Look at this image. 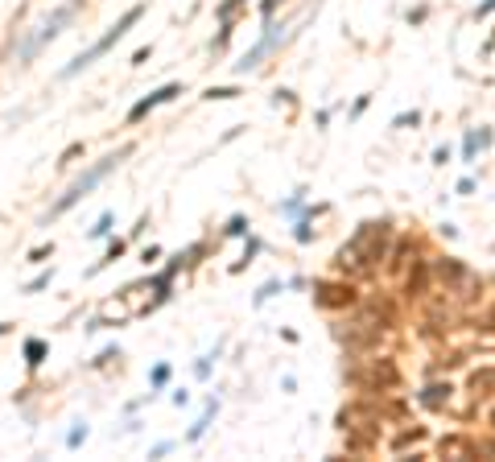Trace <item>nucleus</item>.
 <instances>
[{"instance_id":"nucleus-10","label":"nucleus","mask_w":495,"mask_h":462,"mask_svg":"<svg viewBox=\"0 0 495 462\" xmlns=\"http://www.w3.org/2000/svg\"><path fill=\"white\" fill-rule=\"evenodd\" d=\"M83 442H87V425H75V430L66 433V446H70V450H79Z\"/></svg>"},{"instance_id":"nucleus-20","label":"nucleus","mask_w":495,"mask_h":462,"mask_svg":"<svg viewBox=\"0 0 495 462\" xmlns=\"http://www.w3.org/2000/svg\"><path fill=\"white\" fill-rule=\"evenodd\" d=\"M256 252H260V240H248V248H244V260H252Z\"/></svg>"},{"instance_id":"nucleus-23","label":"nucleus","mask_w":495,"mask_h":462,"mask_svg":"<svg viewBox=\"0 0 495 462\" xmlns=\"http://www.w3.org/2000/svg\"><path fill=\"white\" fill-rule=\"evenodd\" d=\"M4 331H8V322H0V335H4Z\"/></svg>"},{"instance_id":"nucleus-1","label":"nucleus","mask_w":495,"mask_h":462,"mask_svg":"<svg viewBox=\"0 0 495 462\" xmlns=\"http://www.w3.org/2000/svg\"><path fill=\"white\" fill-rule=\"evenodd\" d=\"M124 157H132V145H120V149H116V153H108V157H103V161H95L91 169H87V174H83V178H79V182L70 186V190H66V194H62L58 203H54V207H50V219L66 215V211H70V207H75V203H83V198H87V194H91L95 186L103 182V178H108V174H112V169H116V165H120Z\"/></svg>"},{"instance_id":"nucleus-13","label":"nucleus","mask_w":495,"mask_h":462,"mask_svg":"<svg viewBox=\"0 0 495 462\" xmlns=\"http://www.w3.org/2000/svg\"><path fill=\"white\" fill-rule=\"evenodd\" d=\"M149 384H153V388H165V384H169V368H165V364H157L153 376H149Z\"/></svg>"},{"instance_id":"nucleus-17","label":"nucleus","mask_w":495,"mask_h":462,"mask_svg":"<svg viewBox=\"0 0 495 462\" xmlns=\"http://www.w3.org/2000/svg\"><path fill=\"white\" fill-rule=\"evenodd\" d=\"M277 289H281V281H269V285H260V293H256V306H260V302H269Z\"/></svg>"},{"instance_id":"nucleus-2","label":"nucleus","mask_w":495,"mask_h":462,"mask_svg":"<svg viewBox=\"0 0 495 462\" xmlns=\"http://www.w3.org/2000/svg\"><path fill=\"white\" fill-rule=\"evenodd\" d=\"M141 13H145V4H132V8H124V17H120V21H116V25H112L108 33H103L99 41H91V46H87L83 54H75V58L62 66V79H75V75H79V70H87L95 58H103V54H108V50L116 46V41H120L124 33H128L132 25H136V21H141Z\"/></svg>"},{"instance_id":"nucleus-15","label":"nucleus","mask_w":495,"mask_h":462,"mask_svg":"<svg viewBox=\"0 0 495 462\" xmlns=\"http://www.w3.org/2000/svg\"><path fill=\"white\" fill-rule=\"evenodd\" d=\"M215 355H219V351H215ZM215 355H202V359L194 364V376H198V380H207V376H211V359H215Z\"/></svg>"},{"instance_id":"nucleus-4","label":"nucleus","mask_w":495,"mask_h":462,"mask_svg":"<svg viewBox=\"0 0 495 462\" xmlns=\"http://www.w3.org/2000/svg\"><path fill=\"white\" fill-rule=\"evenodd\" d=\"M174 95H182V87H178V83H165V87L149 91L145 99H141V103H136V108H132V112H128V124H141V120H145V116H149V112L157 108V103H169Z\"/></svg>"},{"instance_id":"nucleus-9","label":"nucleus","mask_w":495,"mask_h":462,"mask_svg":"<svg viewBox=\"0 0 495 462\" xmlns=\"http://www.w3.org/2000/svg\"><path fill=\"white\" fill-rule=\"evenodd\" d=\"M446 397H450V388H442V384H433V388H425V397H421V401H425V404H442V401H446Z\"/></svg>"},{"instance_id":"nucleus-18","label":"nucleus","mask_w":495,"mask_h":462,"mask_svg":"<svg viewBox=\"0 0 495 462\" xmlns=\"http://www.w3.org/2000/svg\"><path fill=\"white\" fill-rule=\"evenodd\" d=\"M236 87H211V91H207V99H236Z\"/></svg>"},{"instance_id":"nucleus-6","label":"nucleus","mask_w":495,"mask_h":462,"mask_svg":"<svg viewBox=\"0 0 495 462\" xmlns=\"http://www.w3.org/2000/svg\"><path fill=\"white\" fill-rule=\"evenodd\" d=\"M215 409H219L215 401L207 404V413H202V417H198V421L190 425V433H186V442H202V433H207V425H211V417H215Z\"/></svg>"},{"instance_id":"nucleus-12","label":"nucleus","mask_w":495,"mask_h":462,"mask_svg":"<svg viewBox=\"0 0 495 462\" xmlns=\"http://www.w3.org/2000/svg\"><path fill=\"white\" fill-rule=\"evenodd\" d=\"M120 256H124V244H120V240H116V244L108 248V256H103V260H99V264H95L91 273H99V269H103V264H112V260H120Z\"/></svg>"},{"instance_id":"nucleus-5","label":"nucleus","mask_w":495,"mask_h":462,"mask_svg":"<svg viewBox=\"0 0 495 462\" xmlns=\"http://www.w3.org/2000/svg\"><path fill=\"white\" fill-rule=\"evenodd\" d=\"M264 37H260V41H256V46H252V50H248L244 58L236 62V70H252V66H256V62L264 58V54H269V50H277V41H281V25H273V21H269V25H264Z\"/></svg>"},{"instance_id":"nucleus-8","label":"nucleus","mask_w":495,"mask_h":462,"mask_svg":"<svg viewBox=\"0 0 495 462\" xmlns=\"http://www.w3.org/2000/svg\"><path fill=\"white\" fill-rule=\"evenodd\" d=\"M108 231H112V215H108V211H103V215L95 219V227H91V240H103V236H108Z\"/></svg>"},{"instance_id":"nucleus-16","label":"nucleus","mask_w":495,"mask_h":462,"mask_svg":"<svg viewBox=\"0 0 495 462\" xmlns=\"http://www.w3.org/2000/svg\"><path fill=\"white\" fill-rule=\"evenodd\" d=\"M240 4H244V0H223V4H219V21H231V13H236Z\"/></svg>"},{"instance_id":"nucleus-22","label":"nucleus","mask_w":495,"mask_h":462,"mask_svg":"<svg viewBox=\"0 0 495 462\" xmlns=\"http://www.w3.org/2000/svg\"><path fill=\"white\" fill-rule=\"evenodd\" d=\"M491 8H495V0H483V4H479V17H487Z\"/></svg>"},{"instance_id":"nucleus-3","label":"nucleus","mask_w":495,"mask_h":462,"mask_svg":"<svg viewBox=\"0 0 495 462\" xmlns=\"http://www.w3.org/2000/svg\"><path fill=\"white\" fill-rule=\"evenodd\" d=\"M79 8H83V0H66V4H58V8H54V13L46 17V25H41L37 33H30V37H25V41L17 46V62L25 66V62H30L33 54L41 50V46H50V41H54V37H58V33L66 30L70 21H75V13H79Z\"/></svg>"},{"instance_id":"nucleus-21","label":"nucleus","mask_w":495,"mask_h":462,"mask_svg":"<svg viewBox=\"0 0 495 462\" xmlns=\"http://www.w3.org/2000/svg\"><path fill=\"white\" fill-rule=\"evenodd\" d=\"M281 0H264V4H260V13H264V17H273V8H277Z\"/></svg>"},{"instance_id":"nucleus-7","label":"nucleus","mask_w":495,"mask_h":462,"mask_svg":"<svg viewBox=\"0 0 495 462\" xmlns=\"http://www.w3.org/2000/svg\"><path fill=\"white\" fill-rule=\"evenodd\" d=\"M25 364H30V368H41V364H46V342L41 339L25 342Z\"/></svg>"},{"instance_id":"nucleus-19","label":"nucleus","mask_w":495,"mask_h":462,"mask_svg":"<svg viewBox=\"0 0 495 462\" xmlns=\"http://www.w3.org/2000/svg\"><path fill=\"white\" fill-rule=\"evenodd\" d=\"M293 236H297V244H309V236H314V231H309V223H306V219L297 223V231H293Z\"/></svg>"},{"instance_id":"nucleus-14","label":"nucleus","mask_w":495,"mask_h":462,"mask_svg":"<svg viewBox=\"0 0 495 462\" xmlns=\"http://www.w3.org/2000/svg\"><path fill=\"white\" fill-rule=\"evenodd\" d=\"M50 277H54V273H37V277H33L30 285H25V293H41V289L50 285Z\"/></svg>"},{"instance_id":"nucleus-11","label":"nucleus","mask_w":495,"mask_h":462,"mask_svg":"<svg viewBox=\"0 0 495 462\" xmlns=\"http://www.w3.org/2000/svg\"><path fill=\"white\" fill-rule=\"evenodd\" d=\"M223 231H227V236H244V231H248V219H244V215H231Z\"/></svg>"}]
</instances>
